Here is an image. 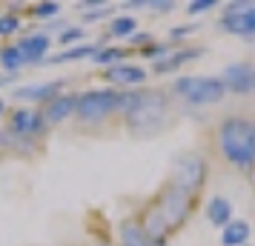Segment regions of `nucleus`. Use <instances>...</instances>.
<instances>
[{
	"instance_id": "obj_1",
	"label": "nucleus",
	"mask_w": 255,
	"mask_h": 246,
	"mask_svg": "<svg viewBox=\"0 0 255 246\" xmlns=\"http://www.w3.org/2000/svg\"><path fill=\"white\" fill-rule=\"evenodd\" d=\"M118 115L132 138L149 141L161 132L172 129L175 103L172 94L158 86H140V89H121L118 94Z\"/></svg>"
},
{
	"instance_id": "obj_2",
	"label": "nucleus",
	"mask_w": 255,
	"mask_h": 246,
	"mask_svg": "<svg viewBox=\"0 0 255 246\" xmlns=\"http://www.w3.org/2000/svg\"><path fill=\"white\" fill-rule=\"evenodd\" d=\"M212 146L235 172H255V120L247 115H224L215 123Z\"/></svg>"
},
{
	"instance_id": "obj_3",
	"label": "nucleus",
	"mask_w": 255,
	"mask_h": 246,
	"mask_svg": "<svg viewBox=\"0 0 255 246\" xmlns=\"http://www.w3.org/2000/svg\"><path fill=\"white\" fill-rule=\"evenodd\" d=\"M169 94H175L181 103L186 106H215L227 97V86L221 78H198V75H189V78H178V81L169 86Z\"/></svg>"
},
{
	"instance_id": "obj_4",
	"label": "nucleus",
	"mask_w": 255,
	"mask_h": 246,
	"mask_svg": "<svg viewBox=\"0 0 255 246\" xmlns=\"http://www.w3.org/2000/svg\"><path fill=\"white\" fill-rule=\"evenodd\" d=\"M118 94L121 89L104 86V89H86L78 94V106H75V117L81 126H101L109 117L118 115Z\"/></svg>"
},
{
	"instance_id": "obj_5",
	"label": "nucleus",
	"mask_w": 255,
	"mask_h": 246,
	"mask_svg": "<svg viewBox=\"0 0 255 246\" xmlns=\"http://www.w3.org/2000/svg\"><path fill=\"white\" fill-rule=\"evenodd\" d=\"M207 175H209V166H207V158L195 149H186V152L175 155L172 158V166H169V183L178 189H184L186 195L198 198L201 189L207 183Z\"/></svg>"
},
{
	"instance_id": "obj_6",
	"label": "nucleus",
	"mask_w": 255,
	"mask_h": 246,
	"mask_svg": "<svg viewBox=\"0 0 255 246\" xmlns=\"http://www.w3.org/2000/svg\"><path fill=\"white\" fill-rule=\"evenodd\" d=\"M155 200H158L163 218H166V223H169V232H178V229L189 221V215H192V209H195V200L198 198L186 195L184 189L172 186L169 180H163V186L158 189Z\"/></svg>"
},
{
	"instance_id": "obj_7",
	"label": "nucleus",
	"mask_w": 255,
	"mask_h": 246,
	"mask_svg": "<svg viewBox=\"0 0 255 246\" xmlns=\"http://www.w3.org/2000/svg\"><path fill=\"white\" fill-rule=\"evenodd\" d=\"M221 32L241 40H255V3L250 0H238V3H227L221 12Z\"/></svg>"
},
{
	"instance_id": "obj_8",
	"label": "nucleus",
	"mask_w": 255,
	"mask_h": 246,
	"mask_svg": "<svg viewBox=\"0 0 255 246\" xmlns=\"http://www.w3.org/2000/svg\"><path fill=\"white\" fill-rule=\"evenodd\" d=\"M46 129L49 126L43 120V112L35 106H17L9 112V120H6V132L12 138H23V141H37V138H43Z\"/></svg>"
},
{
	"instance_id": "obj_9",
	"label": "nucleus",
	"mask_w": 255,
	"mask_h": 246,
	"mask_svg": "<svg viewBox=\"0 0 255 246\" xmlns=\"http://www.w3.org/2000/svg\"><path fill=\"white\" fill-rule=\"evenodd\" d=\"M218 78L224 81L227 92H232V94H255V63H250V60L230 63Z\"/></svg>"
},
{
	"instance_id": "obj_10",
	"label": "nucleus",
	"mask_w": 255,
	"mask_h": 246,
	"mask_svg": "<svg viewBox=\"0 0 255 246\" xmlns=\"http://www.w3.org/2000/svg\"><path fill=\"white\" fill-rule=\"evenodd\" d=\"M140 229L146 232V238L152 241V246H166V238H169V223H166V218H163L161 206H158V200L152 198L143 209H140Z\"/></svg>"
},
{
	"instance_id": "obj_11",
	"label": "nucleus",
	"mask_w": 255,
	"mask_h": 246,
	"mask_svg": "<svg viewBox=\"0 0 255 246\" xmlns=\"http://www.w3.org/2000/svg\"><path fill=\"white\" fill-rule=\"evenodd\" d=\"M63 86H66V78L46 81V83H26V86H14L12 97L23 100V103H49L52 97L63 94Z\"/></svg>"
},
{
	"instance_id": "obj_12",
	"label": "nucleus",
	"mask_w": 255,
	"mask_h": 246,
	"mask_svg": "<svg viewBox=\"0 0 255 246\" xmlns=\"http://www.w3.org/2000/svg\"><path fill=\"white\" fill-rule=\"evenodd\" d=\"M104 78L112 86H118V89H140L149 81V72L143 69V66H138V63H127L124 60V63H118L112 69H106Z\"/></svg>"
},
{
	"instance_id": "obj_13",
	"label": "nucleus",
	"mask_w": 255,
	"mask_h": 246,
	"mask_svg": "<svg viewBox=\"0 0 255 246\" xmlns=\"http://www.w3.org/2000/svg\"><path fill=\"white\" fill-rule=\"evenodd\" d=\"M14 46L20 49V55H23V66H40L49 55L52 37H49V32H32V35L20 37Z\"/></svg>"
},
{
	"instance_id": "obj_14",
	"label": "nucleus",
	"mask_w": 255,
	"mask_h": 246,
	"mask_svg": "<svg viewBox=\"0 0 255 246\" xmlns=\"http://www.w3.org/2000/svg\"><path fill=\"white\" fill-rule=\"evenodd\" d=\"M75 106H78V94L75 92H63L58 97H52L49 103L40 106V112H43V120H46V126H58L63 120H69L75 115Z\"/></svg>"
},
{
	"instance_id": "obj_15",
	"label": "nucleus",
	"mask_w": 255,
	"mask_h": 246,
	"mask_svg": "<svg viewBox=\"0 0 255 246\" xmlns=\"http://www.w3.org/2000/svg\"><path fill=\"white\" fill-rule=\"evenodd\" d=\"M201 55H204V46L178 49V52H172V55L155 60V63H152V72H155V75H172V72H178L184 63H192V60H198Z\"/></svg>"
},
{
	"instance_id": "obj_16",
	"label": "nucleus",
	"mask_w": 255,
	"mask_h": 246,
	"mask_svg": "<svg viewBox=\"0 0 255 246\" xmlns=\"http://www.w3.org/2000/svg\"><path fill=\"white\" fill-rule=\"evenodd\" d=\"M207 221L215 226V229H224L235 221V209H232V200H227L224 195H212L207 200Z\"/></svg>"
},
{
	"instance_id": "obj_17",
	"label": "nucleus",
	"mask_w": 255,
	"mask_h": 246,
	"mask_svg": "<svg viewBox=\"0 0 255 246\" xmlns=\"http://www.w3.org/2000/svg\"><path fill=\"white\" fill-rule=\"evenodd\" d=\"M101 49V43H81V46H72V49H63L58 55H49L40 66H63V63H78L83 58H95V52Z\"/></svg>"
},
{
	"instance_id": "obj_18",
	"label": "nucleus",
	"mask_w": 255,
	"mask_h": 246,
	"mask_svg": "<svg viewBox=\"0 0 255 246\" xmlns=\"http://www.w3.org/2000/svg\"><path fill=\"white\" fill-rule=\"evenodd\" d=\"M118 246H152L146 232L140 229L138 218H124L118 226Z\"/></svg>"
},
{
	"instance_id": "obj_19",
	"label": "nucleus",
	"mask_w": 255,
	"mask_h": 246,
	"mask_svg": "<svg viewBox=\"0 0 255 246\" xmlns=\"http://www.w3.org/2000/svg\"><path fill=\"white\" fill-rule=\"evenodd\" d=\"M250 238H253V226L241 218H235L230 226L221 229V246H250Z\"/></svg>"
},
{
	"instance_id": "obj_20",
	"label": "nucleus",
	"mask_w": 255,
	"mask_h": 246,
	"mask_svg": "<svg viewBox=\"0 0 255 246\" xmlns=\"http://www.w3.org/2000/svg\"><path fill=\"white\" fill-rule=\"evenodd\" d=\"M129 55V46H101L95 52L92 63L95 66H104V69H112L118 63H124V58Z\"/></svg>"
},
{
	"instance_id": "obj_21",
	"label": "nucleus",
	"mask_w": 255,
	"mask_h": 246,
	"mask_svg": "<svg viewBox=\"0 0 255 246\" xmlns=\"http://www.w3.org/2000/svg\"><path fill=\"white\" fill-rule=\"evenodd\" d=\"M138 32V20L135 17H124V14H118L112 17V23H109V37H132Z\"/></svg>"
},
{
	"instance_id": "obj_22",
	"label": "nucleus",
	"mask_w": 255,
	"mask_h": 246,
	"mask_svg": "<svg viewBox=\"0 0 255 246\" xmlns=\"http://www.w3.org/2000/svg\"><path fill=\"white\" fill-rule=\"evenodd\" d=\"M0 66H3V72H9V75L17 69H23V55H20V49L14 46V43L0 49Z\"/></svg>"
},
{
	"instance_id": "obj_23",
	"label": "nucleus",
	"mask_w": 255,
	"mask_h": 246,
	"mask_svg": "<svg viewBox=\"0 0 255 246\" xmlns=\"http://www.w3.org/2000/svg\"><path fill=\"white\" fill-rule=\"evenodd\" d=\"M58 14H60V3H37V6H32V17H37V20H52Z\"/></svg>"
},
{
	"instance_id": "obj_24",
	"label": "nucleus",
	"mask_w": 255,
	"mask_h": 246,
	"mask_svg": "<svg viewBox=\"0 0 255 246\" xmlns=\"http://www.w3.org/2000/svg\"><path fill=\"white\" fill-rule=\"evenodd\" d=\"M83 37H86L83 26H66V29H63V35H60L58 40L63 43V46H72V43H78V46H81V40H83Z\"/></svg>"
},
{
	"instance_id": "obj_25",
	"label": "nucleus",
	"mask_w": 255,
	"mask_h": 246,
	"mask_svg": "<svg viewBox=\"0 0 255 246\" xmlns=\"http://www.w3.org/2000/svg\"><path fill=\"white\" fill-rule=\"evenodd\" d=\"M215 6H218V0H192V3H186V14L198 17V14H204V12H212Z\"/></svg>"
},
{
	"instance_id": "obj_26",
	"label": "nucleus",
	"mask_w": 255,
	"mask_h": 246,
	"mask_svg": "<svg viewBox=\"0 0 255 246\" xmlns=\"http://www.w3.org/2000/svg\"><path fill=\"white\" fill-rule=\"evenodd\" d=\"M17 29H20V17L17 14H9V12L0 14V35H17Z\"/></svg>"
},
{
	"instance_id": "obj_27",
	"label": "nucleus",
	"mask_w": 255,
	"mask_h": 246,
	"mask_svg": "<svg viewBox=\"0 0 255 246\" xmlns=\"http://www.w3.org/2000/svg\"><path fill=\"white\" fill-rule=\"evenodd\" d=\"M112 12H115V6H98L95 12H83V23H98V20H106V17H112Z\"/></svg>"
},
{
	"instance_id": "obj_28",
	"label": "nucleus",
	"mask_w": 255,
	"mask_h": 246,
	"mask_svg": "<svg viewBox=\"0 0 255 246\" xmlns=\"http://www.w3.org/2000/svg\"><path fill=\"white\" fill-rule=\"evenodd\" d=\"M149 43H155L149 32H135V35L129 37V49H146Z\"/></svg>"
},
{
	"instance_id": "obj_29",
	"label": "nucleus",
	"mask_w": 255,
	"mask_h": 246,
	"mask_svg": "<svg viewBox=\"0 0 255 246\" xmlns=\"http://www.w3.org/2000/svg\"><path fill=\"white\" fill-rule=\"evenodd\" d=\"M175 6V0H146V9H155L158 14H166V12H172Z\"/></svg>"
},
{
	"instance_id": "obj_30",
	"label": "nucleus",
	"mask_w": 255,
	"mask_h": 246,
	"mask_svg": "<svg viewBox=\"0 0 255 246\" xmlns=\"http://www.w3.org/2000/svg\"><path fill=\"white\" fill-rule=\"evenodd\" d=\"M192 32H195V26H175L172 32H169V43H181V40H186Z\"/></svg>"
},
{
	"instance_id": "obj_31",
	"label": "nucleus",
	"mask_w": 255,
	"mask_h": 246,
	"mask_svg": "<svg viewBox=\"0 0 255 246\" xmlns=\"http://www.w3.org/2000/svg\"><path fill=\"white\" fill-rule=\"evenodd\" d=\"M127 9H146V0H127Z\"/></svg>"
},
{
	"instance_id": "obj_32",
	"label": "nucleus",
	"mask_w": 255,
	"mask_h": 246,
	"mask_svg": "<svg viewBox=\"0 0 255 246\" xmlns=\"http://www.w3.org/2000/svg\"><path fill=\"white\" fill-rule=\"evenodd\" d=\"M6 109H9V106H6V100H3V97H0V117L6 115Z\"/></svg>"
},
{
	"instance_id": "obj_33",
	"label": "nucleus",
	"mask_w": 255,
	"mask_h": 246,
	"mask_svg": "<svg viewBox=\"0 0 255 246\" xmlns=\"http://www.w3.org/2000/svg\"><path fill=\"white\" fill-rule=\"evenodd\" d=\"M6 83H12L9 78H0V86H6Z\"/></svg>"
},
{
	"instance_id": "obj_34",
	"label": "nucleus",
	"mask_w": 255,
	"mask_h": 246,
	"mask_svg": "<svg viewBox=\"0 0 255 246\" xmlns=\"http://www.w3.org/2000/svg\"><path fill=\"white\" fill-rule=\"evenodd\" d=\"M0 14H3V12H0Z\"/></svg>"
}]
</instances>
